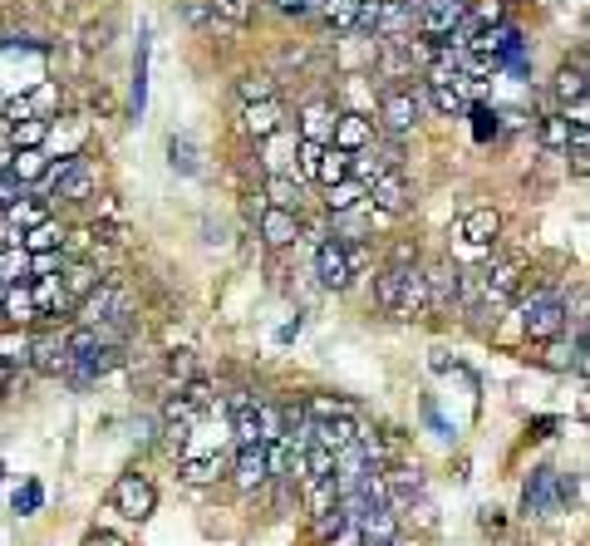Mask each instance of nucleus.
I'll use <instances>...</instances> for the list:
<instances>
[{
  "mask_svg": "<svg viewBox=\"0 0 590 546\" xmlns=\"http://www.w3.org/2000/svg\"><path fill=\"white\" fill-rule=\"evenodd\" d=\"M45 168H50L45 148H15V153H10V168H5V173H10V178H20L25 187H30V182L45 178Z\"/></svg>",
  "mask_w": 590,
  "mask_h": 546,
  "instance_id": "cd10ccee",
  "label": "nucleus"
},
{
  "mask_svg": "<svg viewBox=\"0 0 590 546\" xmlns=\"http://www.w3.org/2000/svg\"><path fill=\"white\" fill-rule=\"evenodd\" d=\"M5 143L10 148H45L50 143V119H20L5 128Z\"/></svg>",
  "mask_w": 590,
  "mask_h": 546,
  "instance_id": "7c9ffc66",
  "label": "nucleus"
},
{
  "mask_svg": "<svg viewBox=\"0 0 590 546\" xmlns=\"http://www.w3.org/2000/svg\"><path fill=\"white\" fill-rule=\"evenodd\" d=\"M354 532H359V542L364 546H374V542H394L399 537V512H389L384 502L379 507H364L359 517L350 522Z\"/></svg>",
  "mask_w": 590,
  "mask_h": 546,
  "instance_id": "a211bd4d",
  "label": "nucleus"
},
{
  "mask_svg": "<svg viewBox=\"0 0 590 546\" xmlns=\"http://www.w3.org/2000/svg\"><path fill=\"white\" fill-rule=\"evenodd\" d=\"M207 5H212V15L222 25H246L256 15V0H207Z\"/></svg>",
  "mask_w": 590,
  "mask_h": 546,
  "instance_id": "79ce46f5",
  "label": "nucleus"
},
{
  "mask_svg": "<svg viewBox=\"0 0 590 546\" xmlns=\"http://www.w3.org/2000/svg\"><path fill=\"white\" fill-rule=\"evenodd\" d=\"M40 502H45V492H40V483H30L25 492H15V502H10V507H15V512L25 517V512H35Z\"/></svg>",
  "mask_w": 590,
  "mask_h": 546,
  "instance_id": "3c124183",
  "label": "nucleus"
},
{
  "mask_svg": "<svg viewBox=\"0 0 590 546\" xmlns=\"http://www.w3.org/2000/svg\"><path fill=\"white\" fill-rule=\"evenodd\" d=\"M261 242L271 251L300 242V212H286V207H261Z\"/></svg>",
  "mask_w": 590,
  "mask_h": 546,
  "instance_id": "f3484780",
  "label": "nucleus"
},
{
  "mask_svg": "<svg viewBox=\"0 0 590 546\" xmlns=\"http://www.w3.org/2000/svg\"><path fill=\"white\" fill-rule=\"evenodd\" d=\"M286 119V104L281 99H256V104H246L241 109V133L251 138V143H261V138H271L276 128Z\"/></svg>",
  "mask_w": 590,
  "mask_h": 546,
  "instance_id": "2eb2a0df",
  "label": "nucleus"
},
{
  "mask_svg": "<svg viewBox=\"0 0 590 546\" xmlns=\"http://www.w3.org/2000/svg\"><path fill=\"white\" fill-rule=\"evenodd\" d=\"M364 202H369V207H379L384 217H404V212L413 207V192H409V182H404V173H399V168H389L379 182H369Z\"/></svg>",
  "mask_w": 590,
  "mask_h": 546,
  "instance_id": "6e6552de",
  "label": "nucleus"
},
{
  "mask_svg": "<svg viewBox=\"0 0 590 546\" xmlns=\"http://www.w3.org/2000/svg\"><path fill=\"white\" fill-rule=\"evenodd\" d=\"M5 246H20V232H15V227L0 217V251H5Z\"/></svg>",
  "mask_w": 590,
  "mask_h": 546,
  "instance_id": "13d9d810",
  "label": "nucleus"
},
{
  "mask_svg": "<svg viewBox=\"0 0 590 546\" xmlns=\"http://www.w3.org/2000/svg\"><path fill=\"white\" fill-rule=\"evenodd\" d=\"M192 424H197V419H163V428H158V448H163L168 458H182L187 443H192Z\"/></svg>",
  "mask_w": 590,
  "mask_h": 546,
  "instance_id": "72a5a7b5",
  "label": "nucleus"
},
{
  "mask_svg": "<svg viewBox=\"0 0 590 546\" xmlns=\"http://www.w3.org/2000/svg\"><path fill=\"white\" fill-rule=\"evenodd\" d=\"M0 217H5V222H10L15 232H25V227H35V222H45L50 212H45V202H40V192H35V197H15V202H10V207H5Z\"/></svg>",
  "mask_w": 590,
  "mask_h": 546,
  "instance_id": "2f4dec72",
  "label": "nucleus"
},
{
  "mask_svg": "<svg viewBox=\"0 0 590 546\" xmlns=\"http://www.w3.org/2000/svg\"><path fill=\"white\" fill-rule=\"evenodd\" d=\"M458 232H463L472 246H492L497 232H502V212H497V207H472L468 217L458 222Z\"/></svg>",
  "mask_w": 590,
  "mask_h": 546,
  "instance_id": "aec40b11",
  "label": "nucleus"
},
{
  "mask_svg": "<svg viewBox=\"0 0 590 546\" xmlns=\"http://www.w3.org/2000/svg\"><path fill=\"white\" fill-rule=\"evenodd\" d=\"M30 369L35 374H50V379H59L69 369V340H64V330H50V335H40L30 345Z\"/></svg>",
  "mask_w": 590,
  "mask_h": 546,
  "instance_id": "4468645a",
  "label": "nucleus"
},
{
  "mask_svg": "<svg viewBox=\"0 0 590 546\" xmlns=\"http://www.w3.org/2000/svg\"><path fill=\"white\" fill-rule=\"evenodd\" d=\"M340 502V483L335 478H305L300 483V507H305V517H320V512H330Z\"/></svg>",
  "mask_w": 590,
  "mask_h": 546,
  "instance_id": "b1692460",
  "label": "nucleus"
},
{
  "mask_svg": "<svg viewBox=\"0 0 590 546\" xmlns=\"http://www.w3.org/2000/svg\"><path fill=\"white\" fill-rule=\"evenodd\" d=\"M374 546H394V542H374Z\"/></svg>",
  "mask_w": 590,
  "mask_h": 546,
  "instance_id": "0e129e2a",
  "label": "nucleus"
},
{
  "mask_svg": "<svg viewBox=\"0 0 590 546\" xmlns=\"http://www.w3.org/2000/svg\"><path fill=\"white\" fill-rule=\"evenodd\" d=\"M227 478L236 483V492H261V487L271 483V473H266V448H261V443H246V448H236Z\"/></svg>",
  "mask_w": 590,
  "mask_h": 546,
  "instance_id": "1a4fd4ad",
  "label": "nucleus"
},
{
  "mask_svg": "<svg viewBox=\"0 0 590 546\" xmlns=\"http://www.w3.org/2000/svg\"><path fill=\"white\" fill-rule=\"evenodd\" d=\"M30 345H35V335H30L25 325H10V330L0 335V364H10V369H30Z\"/></svg>",
  "mask_w": 590,
  "mask_h": 546,
  "instance_id": "bb28decb",
  "label": "nucleus"
},
{
  "mask_svg": "<svg viewBox=\"0 0 590 546\" xmlns=\"http://www.w3.org/2000/svg\"><path fill=\"white\" fill-rule=\"evenodd\" d=\"M571 497H576V478H566L561 468L541 463V468H531L527 487H522V512L527 517H556V512L571 507Z\"/></svg>",
  "mask_w": 590,
  "mask_h": 546,
  "instance_id": "f257e3e1",
  "label": "nucleus"
},
{
  "mask_svg": "<svg viewBox=\"0 0 590 546\" xmlns=\"http://www.w3.org/2000/svg\"><path fill=\"white\" fill-rule=\"evenodd\" d=\"M177 394L187 399V409H192V414H212V409H217V389H212V379H202V374L182 379V389H177Z\"/></svg>",
  "mask_w": 590,
  "mask_h": 546,
  "instance_id": "f704fd0d",
  "label": "nucleus"
},
{
  "mask_svg": "<svg viewBox=\"0 0 590 546\" xmlns=\"http://www.w3.org/2000/svg\"><path fill=\"white\" fill-rule=\"evenodd\" d=\"M64 232H69L64 222L45 217V222H35V227L20 232V246H25V251H59V246H64Z\"/></svg>",
  "mask_w": 590,
  "mask_h": 546,
  "instance_id": "c85d7f7f",
  "label": "nucleus"
},
{
  "mask_svg": "<svg viewBox=\"0 0 590 546\" xmlns=\"http://www.w3.org/2000/svg\"><path fill=\"white\" fill-rule=\"evenodd\" d=\"M0 320H10V325H35V320H40L30 281H20V286H5V305H0Z\"/></svg>",
  "mask_w": 590,
  "mask_h": 546,
  "instance_id": "4be33fe9",
  "label": "nucleus"
},
{
  "mask_svg": "<svg viewBox=\"0 0 590 546\" xmlns=\"http://www.w3.org/2000/svg\"><path fill=\"white\" fill-rule=\"evenodd\" d=\"M335 104H325V99H315V104H305L300 109V138H310V143H330V128H335Z\"/></svg>",
  "mask_w": 590,
  "mask_h": 546,
  "instance_id": "5701e85b",
  "label": "nucleus"
},
{
  "mask_svg": "<svg viewBox=\"0 0 590 546\" xmlns=\"http://www.w3.org/2000/svg\"><path fill=\"white\" fill-rule=\"evenodd\" d=\"M30 281V251L25 246H5L0 251V286H20Z\"/></svg>",
  "mask_w": 590,
  "mask_h": 546,
  "instance_id": "c9c22d12",
  "label": "nucleus"
},
{
  "mask_svg": "<svg viewBox=\"0 0 590 546\" xmlns=\"http://www.w3.org/2000/svg\"><path fill=\"white\" fill-rule=\"evenodd\" d=\"M168 153H173L177 173H197V148H192V138H173V143H168Z\"/></svg>",
  "mask_w": 590,
  "mask_h": 546,
  "instance_id": "09e8293b",
  "label": "nucleus"
},
{
  "mask_svg": "<svg viewBox=\"0 0 590 546\" xmlns=\"http://www.w3.org/2000/svg\"><path fill=\"white\" fill-rule=\"evenodd\" d=\"M109 502H114V512H123L128 522H148L153 512H158V487L148 483L143 473H123L109 492Z\"/></svg>",
  "mask_w": 590,
  "mask_h": 546,
  "instance_id": "7ed1b4c3",
  "label": "nucleus"
},
{
  "mask_svg": "<svg viewBox=\"0 0 590 546\" xmlns=\"http://www.w3.org/2000/svg\"><path fill=\"white\" fill-rule=\"evenodd\" d=\"M497 119H502L497 128H527V123H531V114H522V109H502Z\"/></svg>",
  "mask_w": 590,
  "mask_h": 546,
  "instance_id": "5fc2aeb1",
  "label": "nucleus"
},
{
  "mask_svg": "<svg viewBox=\"0 0 590 546\" xmlns=\"http://www.w3.org/2000/svg\"><path fill=\"white\" fill-rule=\"evenodd\" d=\"M59 202H89L94 192H99V168L84 158V153H74V163H69V173L50 187Z\"/></svg>",
  "mask_w": 590,
  "mask_h": 546,
  "instance_id": "9b49d317",
  "label": "nucleus"
},
{
  "mask_svg": "<svg viewBox=\"0 0 590 546\" xmlns=\"http://www.w3.org/2000/svg\"><path fill=\"white\" fill-rule=\"evenodd\" d=\"M300 409H305L310 419H335V414H359V409H354L350 399H340V394H310V399H305Z\"/></svg>",
  "mask_w": 590,
  "mask_h": 546,
  "instance_id": "4c0bfd02",
  "label": "nucleus"
},
{
  "mask_svg": "<svg viewBox=\"0 0 590 546\" xmlns=\"http://www.w3.org/2000/svg\"><path fill=\"white\" fill-rule=\"evenodd\" d=\"M423 281H428V315L458 310V266L453 261H438L433 271H423Z\"/></svg>",
  "mask_w": 590,
  "mask_h": 546,
  "instance_id": "f8f14e48",
  "label": "nucleus"
},
{
  "mask_svg": "<svg viewBox=\"0 0 590 546\" xmlns=\"http://www.w3.org/2000/svg\"><path fill=\"white\" fill-rule=\"evenodd\" d=\"M266 197H271V207L300 212V207H305V182L295 178V173H271V178H266Z\"/></svg>",
  "mask_w": 590,
  "mask_h": 546,
  "instance_id": "393cba45",
  "label": "nucleus"
},
{
  "mask_svg": "<svg viewBox=\"0 0 590 546\" xmlns=\"http://www.w3.org/2000/svg\"><path fill=\"white\" fill-rule=\"evenodd\" d=\"M556 99H561V109L566 104H576V99H586V60H576V64H566L561 74H556Z\"/></svg>",
  "mask_w": 590,
  "mask_h": 546,
  "instance_id": "473e14b6",
  "label": "nucleus"
},
{
  "mask_svg": "<svg viewBox=\"0 0 590 546\" xmlns=\"http://www.w3.org/2000/svg\"><path fill=\"white\" fill-rule=\"evenodd\" d=\"M236 94H241V104L276 99V79H271V74H241V79H236Z\"/></svg>",
  "mask_w": 590,
  "mask_h": 546,
  "instance_id": "a19ab883",
  "label": "nucleus"
},
{
  "mask_svg": "<svg viewBox=\"0 0 590 546\" xmlns=\"http://www.w3.org/2000/svg\"><path fill=\"white\" fill-rule=\"evenodd\" d=\"M522 281H527V261H522V256H512V261H497V266L477 271V286H482V301L492 305V310H497V305H512V301H517Z\"/></svg>",
  "mask_w": 590,
  "mask_h": 546,
  "instance_id": "20e7f679",
  "label": "nucleus"
},
{
  "mask_svg": "<svg viewBox=\"0 0 590 546\" xmlns=\"http://www.w3.org/2000/svg\"><path fill=\"white\" fill-rule=\"evenodd\" d=\"M354 433H359V414H335V419H310V443H320V448H330V453H340V448H350Z\"/></svg>",
  "mask_w": 590,
  "mask_h": 546,
  "instance_id": "6ab92c4d",
  "label": "nucleus"
},
{
  "mask_svg": "<svg viewBox=\"0 0 590 546\" xmlns=\"http://www.w3.org/2000/svg\"><path fill=\"white\" fill-rule=\"evenodd\" d=\"M25 192H30V187H25V182H20V178H10V173H0V212H5V207H10L15 197H25Z\"/></svg>",
  "mask_w": 590,
  "mask_h": 546,
  "instance_id": "603ef678",
  "label": "nucleus"
},
{
  "mask_svg": "<svg viewBox=\"0 0 590 546\" xmlns=\"http://www.w3.org/2000/svg\"><path fill=\"white\" fill-rule=\"evenodd\" d=\"M364 192H369V187H364L359 178L330 182V187H325V212H330V217H340V212H354V207H364Z\"/></svg>",
  "mask_w": 590,
  "mask_h": 546,
  "instance_id": "a878e982",
  "label": "nucleus"
},
{
  "mask_svg": "<svg viewBox=\"0 0 590 546\" xmlns=\"http://www.w3.org/2000/svg\"><path fill=\"white\" fill-rule=\"evenodd\" d=\"M394 315H428V281H423V266H418V261L404 266V286H399Z\"/></svg>",
  "mask_w": 590,
  "mask_h": 546,
  "instance_id": "412c9836",
  "label": "nucleus"
},
{
  "mask_svg": "<svg viewBox=\"0 0 590 546\" xmlns=\"http://www.w3.org/2000/svg\"><path fill=\"white\" fill-rule=\"evenodd\" d=\"M556 428H561V419H536V424H531V438H551Z\"/></svg>",
  "mask_w": 590,
  "mask_h": 546,
  "instance_id": "4d7b16f0",
  "label": "nucleus"
},
{
  "mask_svg": "<svg viewBox=\"0 0 590 546\" xmlns=\"http://www.w3.org/2000/svg\"><path fill=\"white\" fill-rule=\"evenodd\" d=\"M315 276H320L325 291H350L354 271H350V256H345V242H335V237L315 242Z\"/></svg>",
  "mask_w": 590,
  "mask_h": 546,
  "instance_id": "0eeeda50",
  "label": "nucleus"
},
{
  "mask_svg": "<svg viewBox=\"0 0 590 546\" xmlns=\"http://www.w3.org/2000/svg\"><path fill=\"white\" fill-rule=\"evenodd\" d=\"M99 281H109V276L99 271V261H94V256H74V261H64V266H59V291H64V301H74V305L84 301Z\"/></svg>",
  "mask_w": 590,
  "mask_h": 546,
  "instance_id": "9d476101",
  "label": "nucleus"
},
{
  "mask_svg": "<svg viewBox=\"0 0 590 546\" xmlns=\"http://www.w3.org/2000/svg\"><path fill=\"white\" fill-rule=\"evenodd\" d=\"M502 15H507V0H472V5H468V20L477 25V30L502 25Z\"/></svg>",
  "mask_w": 590,
  "mask_h": 546,
  "instance_id": "c03bdc74",
  "label": "nucleus"
},
{
  "mask_svg": "<svg viewBox=\"0 0 590 546\" xmlns=\"http://www.w3.org/2000/svg\"><path fill=\"white\" fill-rule=\"evenodd\" d=\"M379 123H384V133L389 138H409L413 128H418V104H413L409 89H384L379 94Z\"/></svg>",
  "mask_w": 590,
  "mask_h": 546,
  "instance_id": "423d86ee",
  "label": "nucleus"
},
{
  "mask_svg": "<svg viewBox=\"0 0 590 546\" xmlns=\"http://www.w3.org/2000/svg\"><path fill=\"white\" fill-rule=\"evenodd\" d=\"M541 143H546L551 153H566V143H571V123H566V114H551V119L541 123Z\"/></svg>",
  "mask_w": 590,
  "mask_h": 546,
  "instance_id": "a18cd8bd",
  "label": "nucleus"
},
{
  "mask_svg": "<svg viewBox=\"0 0 590 546\" xmlns=\"http://www.w3.org/2000/svg\"><path fill=\"white\" fill-rule=\"evenodd\" d=\"M0 305H5V286H0Z\"/></svg>",
  "mask_w": 590,
  "mask_h": 546,
  "instance_id": "e2e57ef3",
  "label": "nucleus"
},
{
  "mask_svg": "<svg viewBox=\"0 0 590 546\" xmlns=\"http://www.w3.org/2000/svg\"><path fill=\"white\" fill-rule=\"evenodd\" d=\"M345 527H350V517H345L340 507H330V512L310 517V542H335V537H340Z\"/></svg>",
  "mask_w": 590,
  "mask_h": 546,
  "instance_id": "58836bf2",
  "label": "nucleus"
},
{
  "mask_svg": "<svg viewBox=\"0 0 590 546\" xmlns=\"http://www.w3.org/2000/svg\"><path fill=\"white\" fill-rule=\"evenodd\" d=\"M561 330H566V301L556 291H541V296H531V305H522V335L531 345H541Z\"/></svg>",
  "mask_w": 590,
  "mask_h": 546,
  "instance_id": "f03ea898",
  "label": "nucleus"
},
{
  "mask_svg": "<svg viewBox=\"0 0 590 546\" xmlns=\"http://www.w3.org/2000/svg\"><path fill=\"white\" fill-rule=\"evenodd\" d=\"M227 468H232V453H197V458H177V478L187 487H212L227 478Z\"/></svg>",
  "mask_w": 590,
  "mask_h": 546,
  "instance_id": "ddd939ff",
  "label": "nucleus"
},
{
  "mask_svg": "<svg viewBox=\"0 0 590 546\" xmlns=\"http://www.w3.org/2000/svg\"><path fill=\"white\" fill-rule=\"evenodd\" d=\"M354 10H359V0H325L315 15H320L325 25H335L340 35H350V30H354Z\"/></svg>",
  "mask_w": 590,
  "mask_h": 546,
  "instance_id": "ea45409f",
  "label": "nucleus"
},
{
  "mask_svg": "<svg viewBox=\"0 0 590 546\" xmlns=\"http://www.w3.org/2000/svg\"><path fill=\"white\" fill-rule=\"evenodd\" d=\"M182 20H187L192 30H212V25H217V15H212L207 0H182Z\"/></svg>",
  "mask_w": 590,
  "mask_h": 546,
  "instance_id": "de8ad7c7",
  "label": "nucleus"
},
{
  "mask_svg": "<svg viewBox=\"0 0 590 546\" xmlns=\"http://www.w3.org/2000/svg\"><path fill=\"white\" fill-rule=\"evenodd\" d=\"M320 5H325V0H305V15H315V10H320Z\"/></svg>",
  "mask_w": 590,
  "mask_h": 546,
  "instance_id": "052dcab7",
  "label": "nucleus"
},
{
  "mask_svg": "<svg viewBox=\"0 0 590 546\" xmlns=\"http://www.w3.org/2000/svg\"><path fill=\"white\" fill-rule=\"evenodd\" d=\"M0 114H5V128H10V123H20V119H35V104H30V94H20V99H5Z\"/></svg>",
  "mask_w": 590,
  "mask_h": 546,
  "instance_id": "8fccbe9b",
  "label": "nucleus"
},
{
  "mask_svg": "<svg viewBox=\"0 0 590 546\" xmlns=\"http://www.w3.org/2000/svg\"><path fill=\"white\" fill-rule=\"evenodd\" d=\"M320 153H325V143L295 138V163H300V173H305V178H315V168H320Z\"/></svg>",
  "mask_w": 590,
  "mask_h": 546,
  "instance_id": "49530a36",
  "label": "nucleus"
},
{
  "mask_svg": "<svg viewBox=\"0 0 590 546\" xmlns=\"http://www.w3.org/2000/svg\"><path fill=\"white\" fill-rule=\"evenodd\" d=\"M350 178V153L345 148H335V143H325V153H320V168H315V182H340Z\"/></svg>",
  "mask_w": 590,
  "mask_h": 546,
  "instance_id": "e433bc0d",
  "label": "nucleus"
},
{
  "mask_svg": "<svg viewBox=\"0 0 590 546\" xmlns=\"http://www.w3.org/2000/svg\"><path fill=\"white\" fill-rule=\"evenodd\" d=\"M281 15H305V0H276Z\"/></svg>",
  "mask_w": 590,
  "mask_h": 546,
  "instance_id": "bf43d9fd",
  "label": "nucleus"
},
{
  "mask_svg": "<svg viewBox=\"0 0 590 546\" xmlns=\"http://www.w3.org/2000/svg\"><path fill=\"white\" fill-rule=\"evenodd\" d=\"M330 143L345 148V153H359L364 143H374V119L369 114H354V109H340L335 128H330Z\"/></svg>",
  "mask_w": 590,
  "mask_h": 546,
  "instance_id": "dca6fc26",
  "label": "nucleus"
},
{
  "mask_svg": "<svg viewBox=\"0 0 590 546\" xmlns=\"http://www.w3.org/2000/svg\"><path fill=\"white\" fill-rule=\"evenodd\" d=\"M463 119H472V138H477V143H492V138H497V114H492L487 104H468Z\"/></svg>",
  "mask_w": 590,
  "mask_h": 546,
  "instance_id": "37998d69",
  "label": "nucleus"
},
{
  "mask_svg": "<svg viewBox=\"0 0 590 546\" xmlns=\"http://www.w3.org/2000/svg\"><path fill=\"white\" fill-rule=\"evenodd\" d=\"M84 546H128V542H123L118 532H89V537H84Z\"/></svg>",
  "mask_w": 590,
  "mask_h": 546,
  "instance_id": "6e6d98bb",
  "label": "nucleus"
},
{
  "mask_svg": "<svg viewBox=\"0 0 590 546\" xmlns=\"http://www.w3.org/2000/svg\"><path fill=\"white\" fill-rule=\"evenodd\" d=\"M404 266H409V261H389V266H384V271L374 276V305H379V310H389V315H394V305H399Z\"/></svg>",
  "mask_w": 590,
  "mask_h": 546,
  "instance_id": "c756f323",
  "label": "nucleus"
},
{
  "mask_svg": "<svg viewBox=\"0 0 590 546\" xmlns=\"http://www.w3.org/2000/svg\"><path fill=\"white\" fill-rule=\"evenodd\" d=\"M468 20V0H423L418 10V35L423 40H448Z\"/></svg>",
  "mask_w": 590,
  "mask_h": 546,
  "instance_id": "39448f33",
  "label": "nucleus"
},
{
  "mask_svg": "<svg viewBox=\"0 0 590 546\" xmlns=\"http://www.w3.org/2000/svg\"><path fill=\"white\" fill-rule=\"evenodd\" d=\"M168 374L173 379H192V355H168Z\"/></svg>",
  "mask_w": 590,
  "mask_h": 546,
  "instance_id": "864d4df0",
  "label": "nucleus"
},
{
  "mask_svg": "<svg viewBox=\"0 0 590 546\" xmlns=\"http://www.w3.org/2000/svg\"><path fill=\"white\" fill-rule=\"evenodd\" d=\"M5 384H10V364H0V389H5Z\"/></svg>",
  "mask_w": 590,
  "mask_h": 546,
  "instance_id": "680f3d73",
  "label": "nucleus"
}]
</instances>
